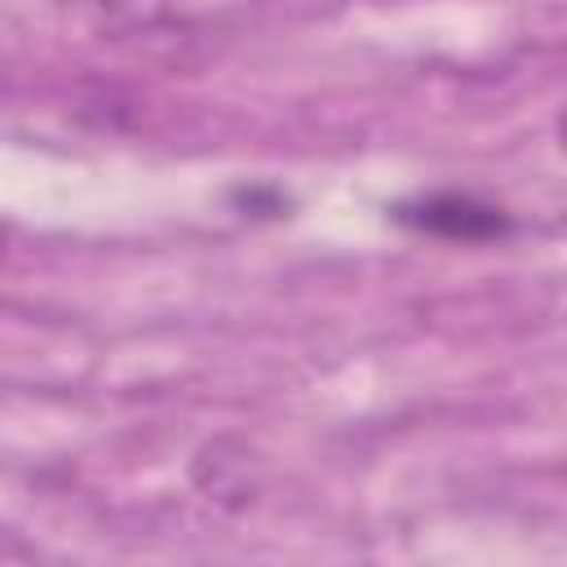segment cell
Here are the masks:
<instances>
[{"label":"cell","instance_id":"cell-1","mask_svg":"<svg viewBox=\"0 0 567 567\" xmlns=\"http://www.w3.org/2000/svg\"><path fill=\"white\" fill-rule=\"evenodd\" d=\"M390 217L416 235H434V239H461V244H487V239H505L514 230V217L492 204L478 199L470 190H430V195H412L399 199L390 208Z\"/></svg>","mask_w":567,"mask_h":567},{"label":"cell","instance_id":"cell-2","mask_svg":"<svg viewBox=\"0 0 567 567\" xmlns=\"http://www.w3.org/2000/svg\"><path fill=\"white\" fill-rule=\"evenodd\" d=\"M0 235H4V230H0Z\"/></svg>","mask_w":567,"mask_h":567}]
</instances>
